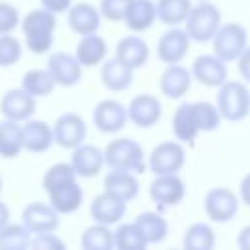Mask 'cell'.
<instances>
[{"mask_svg":"<svg viewBox=\"0 0 250 250\" xmlns=\"http://www.w3.org/2000/svg\"><path fill=\"white\" fill-rule=\"evenodd\" d=\"M23 31V43L25 49L33 55H43L49 53L53 43H55V31H57V14L49 12L47 8H35L29 10L21 23Z\"/></svg>","mask_w":250,"mask_h":250,"instance_id":"6da1fadb","label":"cell"},{"mask_svg":"<svg viewBox=\"0 0 250 250\" xmlns=\"http://www.w3.org/2000/svg\"><path fill=\"white\" fill-rule=\"evenodd\" d=\"M104 154H105V166H109V170H125L139 176L148 166L143 146L129 137H119L109 141L104 148Z\"/></svg>","mask_w":250,"mask_h":250,"instance_id":"7a4b0ae2","label":"cell"},{"mask_svg":"<svg viewBox=\"0 0 250 250\" xmlns=\"http://www.w3.org/2000/svg\"><path fill=\"white\" fill-rule=\"evenodd\" d=\"M184 23H186V31L191 37V41H195V43L213 41L215 33L223 25L221 10L211 0L195 2L191 6V12H189V16H188V20Z\"/></svg>","mask_w":250,"mask_h":250,"instance_id":"3957f363","label":"cell"},{"mask_svg":"<svg viewBox=\"0 0 250 250\" xmlns=\"http://www.w3.org/2000/svg\"><path fill=\"white\" fill-rule=\"evenodd\" d=\"M217 107L225 121L236 123L248 117L250 113V90L242 80H227L219 86Z\"/></svg>","mask_w":250,"mask_h":250,"instance_id":"277c9868","label":"cell"},{"mask_svg":"<svg viewBox=\"0 0 250 250\" xmlns=\"http://www.w3.org/2000/svg\"><path fill=\"white\" fill-rule=\"evenodd\" d=\"M248 47V33L242 23L229 21L219 27L213 37V53L225 62H234Z\"/></svg>","mask_w":250,"mask_h":250,"instance_id":"5b68a950","label":"cell"},{"mask_svg":"<svg viewBox=\"0 0 250 250\" xmlns=\"http://www.w3.org/2000/svg\"><path fill=\"white\" fill-rule=\"evenodd\" d=\"M184 166H186V148L178 139L158 143L148 154V170L154 176L180 174Z\"/></svg>","mask_w":250,"mask_h":250,"instance_id":"8992f818","label":"cell"},{"mask_svg":"<svg viewBox=\"0 0 250 250\" xmlns=\"http://www.w3.org/2000/svg\"><path fill=\"white\" fill-rule=\"evenodd\" d=\"M240 195L229 188H211L203 197V211L213 223H229L236 217Z\"/></svg>","mask_w":250,"mask_h":250,"instance_id":"52a82bcc","label":"cell"},{"mask_svg":"<svg viewBox=\"0 0 250 250\" xmlns=\"http://www.w3.org/2000/svg\"><path fill=\"white\" fill-rule=\"evenodd\" d=\"M53 133H55V145H59L61 148L72 150V148L80 146L82 143H86L88 127L80 113L66 111L55 119Z\"/></svg>","mask_w":250,"mask_h":250,"instance_id":"ba28073f","label":"cell"},{"mask_svg":"<svg viewBox=\"0 0 250 250\" xmlns=\"http://www.w3.org/2000/svg\"><path fill=\"white\" fill-rule=\"evenodd\" d=\"M189 45L191 37L188 35L186 27L182 29L180 25H172L158 37L156 55L164 64H178L189 53Z\"/></svg>","mask_w":250,"mask_h":250,"instance_id":"9c48e42d","label":"cell"},{"mask_svg":"<svg viewBox=\"0 0 250 250\" xmlns=\"http://www.w3.org/2000/svg\"><path fill=\"white\" fill-rule=\"evenodd\" d=\"M150 199L160 207H174L184 201L186 197V182L180 174H160L148 186Z\"/></svg>","mask_w":250,"mask_h":250,"instance_id":"30bf717a","label":"cell"},{"mask_svg":"<svg viewBox=\"0 0 250 250\" xmlns=\"http://www.w3.org/2000/svg\"><path fill=\"white\" fill-rule=\"evenodd\" d=\"M35 109H37V98H33L21 86L6 90L4 96L0 98V113L4 115V119L23 123L33 117Z\"/></svg>","mask_w":250,"mask_h":250,"instance_id":"8fae6325","label":"cell"},{"mask_svg":"<svg viewBox=\"0 0 250 250\" xmlns=\"http://www.w3.org/2000/svg\"><path fill=\"white\" fill-rule=\"evenodd\" d=\"M129 121L139 129H150L162 119V102L154 94H137L127 105Z\"/></svg>","mask_w":250,"mask_h":250,"instance_id":"7c38bea8","label":"cell"},{"mask_svg":"<svg viewBox=\"0 0 250 250\" xmlns=\"http://www.w3.org/2000/svg\"><path fill=\"white\" fill-rule=\"evenodd\" d=\"M92 121L100 133L113 135V133L121 131L125 127V123L129 121L127 105H123L121 102L111 100V98L102 100L96 104V107L92 111Z\"/></svg>","mask_w":250,"mask_h":250,"instance_id":"4fadbf2b","label":"cell"},{"mask_svg":"<svg viewBox=\"0 0 250 250\" xmlns=\"http://www.w3.org/2000/svg\"><path fill=\"white\" fill-rule=\"evenodd\" d=\"M90 217L94 223H102V225H117L123 221L125 213H127V201L121 199L119 195L104 189L102 193H98L92 201H90Z\"/></svg>","mask_w":250,"mask_h":250,"instance_id":"5bb4252c","label":"cell"},{"mask_svg":"<svg viewBox=\"0 0 250 250\" xmlns=\"http://www.w3.org/2000/svg\"><path fill=\"white\" fill-rule=\"evenodd\" d=\"M193 80L207 88H219L223 82L229 80V62L221 57L213 55H199L191 62Z\"/></svg>","mask_w":250,"mask_h":250,"instance_id":"9a60e30c","label":"cell"},{"mask_svg":"<svg viewBox=\"0 0 250 250\" xmlns=\"http://www.w3.org/2000/svg\"><path fill=\"white\" fill-rule=\"evenodd\" d=\"M82 64L76 59V55H70L66 51H55L47 61V70L55 78L57 86L72 88L82 80Z\"/></svg>","mask_w":250,"mask_h":250,"instance_id":"2e32d148","label":"cell"},{"mask_svg":"<svg viewBox=\"0 0 250 250\" xmlns=\"http://www.w3.org/2000/svg\"><path fill=\"white\" fill-rule=\"evenodd\" d=\"M61 213L51 203L31 201L21 209V223L31 230V234L57 230L61 225Z\"/></svg>","mask_w":250,"mask_h":250,"instance_id":"e0dca14e","label":"cell"},{"mask_svg":"<svg viewBox=\"0 0 250 250\" xmlns=\"http://www.w3.org/2000/svg\"><path fill=\"white\" fill-rule=\"evenodd\" d=\"M191 82H193L191 68H186L182 62L166 64V68L160 74L158 88H160V94H164V98L180 100V98H184L189 92Z\"/></svg>","mask_w":250,"mask_h":250,"instance_id":"ac0fdd59","label":"cell"},{"mask_svg":"<svg viewBox=\"0 0 250 250\" xmlns=\"http://www.w3.org/2000/svg\"><path fill=\"white\" fill-rule=\"evenodd\" d=\"M102 20L104 18H102L100 8L90 2H76L66 12V23H68L70 31H74L78 35L96 33L102 25Z\"/></svg>","mask_w":250,"mask_h":250,"instance_id":"d6986e66","label":"cell"},{"mask_svg":"<svg viewBox=\"0 0 250 250\" xmlns=\"http://www.w3.org/2000/svg\"><path fill=\"white\" fill-rule=\"evenodd\" d=\"M70 164L74 166L78 178H96L105 166V154L100 146L92 143H82L80 146L72 148Z\"/></svg>","mask_w":250,"mask_h":250,"instance_id":"ffe728a7","label":"cell"},{"mask_svg":"<svg viewBox=\"0 0 250 250\" xmlns=\"http://www.w3.org/2000/svg\"><path fill=\"white\" fill-rule=\"evenodd\" d=\"M23 127V150L27 152H47L55 145L53 125L45 119H27L21 123Z\"/></svg>","mask_w":250,"mask_h":250,"instance_id":"44dd1931","label":"cell"},{"mask_svg":"<svg viewBox=\"0 0 250 250\" xmlns=\"http://www.w3.org/2000/svg\"><path fill=\"white\" fill-rule=\"evenodd\" d=\"M115 57L121 62H125L127 66H131L133 70H137L148 62L150 49H148V43L139 33H131V35H125L119 39V43L115 47Z\"/></svg>","mask_w":250,"mask_h":250,"instance_id":"7402d4cb","label":"cell"},{"mask_svg":"<svg viewBox=\"0 0 250 250\" xmlns=\"http://www.w3.org/2000/svg\"><path fill=\"white\" fill-rule=\"evenodd\" d=\"M135 78V70L121 62L117 57L105 59L100 66V82L109 90V92H125L131 88Z\"/></svg>","mask_w":250,"mask_h":250,"instance_id":"603a6c76","label":"cell"},{"mask_svg":"<svg viewBox=\"0 0 250 250\" xmlns=\"http://www.w3.org/2000/svg\"><path fill=\"white\" fill-rule=\"evenodd\" d=\"M172 133L180 143L193 145L197 135L201 133V127L195 117L193 102H182L172 115Z\"/></svg>","mask_w":250,"mask_h":250,"instance_id":"cb8c5ba5","label":"cell"},{"mask_svg":"<svg viewBox=\"0 0 250 250\" xmlns=\"http://www.w3.org/2000/svg\"><path fill=\"white\" fill-rule=\"evenodd\" d=\"M156 20H158L156 2H152V0H131L129 8L125 12L123 23L127 25L129 31L143 33V31L150 29Z\"/></svg>","mask_w":250,"mask_h":250,"instance_id":"d4e9b609","label":"cell"},{"mask_svg":"<svg viewBox=\"0 0 250 250\" xmlns=\"http://www.w3.org/2000/svg\"><path fill=\"white\" fill-rule=\"evenodd\" d=\"M74 55L82 66H86V68L98 66L107 57V43L102 35H98V31L88 33V35H80V41L76 45Z\"/></svg>","mask_w":250,"mask_h":250,"instance_id":"484cf974","label":"cell"},{"mask_svg":"<svg viewBox=\"0 0 250 250\" xmlns=\"http://www.w3.org/2000/svg\"><path fill=\"white\" fill-rule=\"evenodd\" d=\"M49 195V203L61 213V215H70V213H76L82 203H84V189L80 188V184L74 180V182H68L57 189H53Z\"/></svg>","mask_w":250,"mask_h":250,"instance_id":"4316f807","label":"cell"},{"mask_svg":"<svg viewBox=\"0 0 250 250\" xmlns=\"http://www.w3.org/2000/svg\"><path fill=\"white\" fill-rule=\"evenodd\" d=\"M104 189L119 195L125 201H131L141 191V182L137 174L125 172V170H111L104 176Z\"/></svg>","mask_w":250,"mask_h":250,"instance_id":"83f0119b","label":"cell"},{"mask_svg":"<svg viewBox=\"0 0 250 250\" xmlns=\"http://www.w3.org/2000/svg\"><path fill=\"white\" fill-rule=\"evenodd\" d=\"M135 223L141 229V232L145 234L148 244H160L162 240H166V236L170 232L168 221L158 211H143L137 215Z\"/></svg>","mask_w":250,"mask_h":250,"instance_id":"f1b7e54d","label":"cell"},{"mask_svg":"<svg viewBox=\"0 0 250 250\" xmlns=\"http://www.w3.org/2000/svg\"><path fill=\"white\" fill-rule=\"evenodd\" d=\"M23 150V127L20 121H0V156L16 158Z\"/></svg>","mask_w":250,"mask_h":250,"instance_id":"f546056e","label":"cell"},{"mask_svg":"<svg viewBox=\"0 0 250 250\" xmlns=\"http://www.w3.org/2000/svg\"><path fill=\"white\" fill-rule=\"evenodd\" d=\"M191 6H193V0H156L158 21H162L168 27L180 25L188 20Z\"/></svg>","mask_w":250,"mask_h":250,"instance_id":"4dcf8cb0","label":"cell"},{"mask_svg":"<svg viewBox=\"0 0 250 250\" xmlns=\"http://www.w3.org/2000/svg\"><path fill=\"white\" fill-rule=\"evenodd\" d=\"M20 86L25 92H29L33 98H47L55 90L57 82L47 68H31L23 74Z\"/></svg>","mask_w":250,"mask_h":250,"instance_id":"1f68e13d","label":"cell"},{"mask_svg":"<svg viewBox=\"0 0 250 250\" xmlns=\"http://www.w3.org/2000/svg\"><path fill=\"white\" fill-rule=\"evenodd\" d=\"M182 246L186 250H211L215 246V230L209 223H191L186 232Z\"/></svg>","mask_w":250,"mask_h":250,"instance_id":"d6a6232c","label":"cell"},{"mask_svg":"<svg viewBox=\"0 0 250 250\" xmlns=\"http://www.w3.org/2000/svg\"><path fill=\"white\" fill-rule=\"evenodd\" d=\"M113 246L117 250H143L148 246L145 234L137 227V223H117L113 230Z\"/></svg>","mask_w":250,"mask_h":250,"instance_id":"836d02e7","label":"cell"},{"mask_svg":"<svg viewBox=\"0 0 250 250\" xmlns=\"http://www.w3.org/2000/svg\"><path fill=\"white\" fill-rule=\"evenodd\" d=\"M80 246L84 250H111L113 246V230L107 225L94 223L92 227L82 230Z\"/></svg>","mask_w":250,"mask_h":250,"instance_id":"e575fe53","label":"cell"},{"mask_svg":"<svg viewBox=\"0 0 250 250\" xmlns=\"http://www.w3.org/2000/svg\"><path fill=\"white\" fill-rule=\"evenodd\" d=\"M31 230L23 223H8L0 229V250H25L31 242Z\"/></svg>","mask_w":250,"mask_h":250,"instance_id":"d590c367","label":"cell"},{"mask_svg":"<svg viewBox=\"0 0 250 250\" xmlns=\"http://www.w3.org/2000/svg\"><path fill=\"white\" fill-rule=\"evenodd\" d=\"M76 178H78V174H76V170L70 162H57V164H53L45 170L41 184H43V189L47 193H51L53 189H57V188H61L68 182H74Z\"/></svg>","mask_w":250,"mask_h":250,"instance_id":"8d00e7d4","label":"cell"},{"mask_svg":"<svg viewBox=\"0 0 250 250\" xmlns=\"http://www.w3.org/2000/svg\"><path fill=\"white\" fill-rule=\"evenodd\" d=\"M193 109H195V117L201 127V133H211L219 129L223 117H221L217 104L213 105L209 102H193Z\"/></svg>","mask_w":250,"mask_h":250,"instance_id":"74e56055","label":"cell"},{"mask_svg":"<svg viewBox=\"0 0 250 250\" xmlns=\"http://www.w3.org/2000/svg\"><path fill=\"white\" fill-rule=\"evenodd\" d=\"M21 51L23 47L18 37H14L12 33H2L0 35V68H8L20 62Z\"/></svg>","mask_w":250,"mask_h":250,"instance_id":"f35d334b","label":"cell"},{"mask_svg":"<svg viewBox=\"0 0 250 250\" xmlns=\"http://www.w3.org/2000/svg\"><path fill=\"white\" fill-rule=\"evenodd\" d=\"M20 23H21L20 10L14 4H10L6 0H0V35L16 31V27Z\"/></svg>","mask_w":250,"mask_h":250,"instance_id":"ab89813d","label":"cell"},{"mask_svg":"<svg viewBox=\"0 0 250 250\" xmlns=\"http://www.w3.org/2000/svg\"><path fill=\"white\" fill-rule=\"evenodd\" d=\"M131 0H100L98 8L102 12V18L107 21H123L125 12L129 8Z\"/></svg>","mask_w":250,"mask_h":250,"instance_id":"60d3db41","label":"cell"},{"mask_svg":"<svg viewBox=\"0 0 250 250\" xmlns=\"http://www.w3.org/2000/svg\"><path fill=\"white\" fill-rule=\"evenodd\" d=\"M29 248H33V250H62L64 242L55 234V230H51V232L33 234L31 242H29Z\"/></svg>","mask_w":250,"mask_h":250,"instance_id":"b9f144b4","label":"cell"},{"mask_svg":"<svg viewBox=\"0 0 250 250\" xmlns=\"http://www.w3.org/2000/svg\"><path fill=\"white\" fill-rule=\"evenodd\" d=\"M236 66H238V74L242 76V80L250 84V45H248V47L244 49V53L238 57Z\"/></svg>","mask_w":250,"mask_h":250,"instance_id":"7bdbcfd3","label":"cell"},{"mask_svg":"<svg viewBox=\"0 0 250 250\" xmlns=\"http://www.w3.org/2000/svg\"><path fill=\"white\" fill-rule=\"evenodd\" d=\"M41 6L53 14H66L72 6V0H41Z\"/></svg>","mask_w":250,"mask_h":250,"instance_id":"ee69618b","label":"cell"},{"mask_svg":"<svg viewBox=\"0 0 250 250\" xmlns=\"http://www.w3.org/2000/svg\"><path fill=\"white\" fill-rule=\"evenodd\" d=\"M238 195H240V201H242L246 207H250V174H246V176L240 180Z\"/></svg>","mask_w":250,"mask_h":250,"instance_id":"f6af8a7d","label":"cell"},{"mask_svg":"<svg viewBox=\"0 0 250 250\" xmlns=\"http://www.w3.org/2000/svg\"><path fill=\"white\" fill-rule=\"evenodd\" d=\"M236 244H238L242 250H250V225H246V227H242V229L238 230Z\"/></svg>","mask_w":250,"mask_h":250,"instance_id":"bcb514c9","label":"cell"},{"mask_svg":"<svg viewBox=\"0 0 250 250\" xmlns=\"http://www.w3.org/2000/svg\"><path fill=\"white\" fill-rule=\"evenodd\" d=\"M10 207H8V203H4V201H0V229H4L8 223H10Z\"/></svg>","mask_w":250,"mask_h":250,"instance_id":"7dc6e473","label":"cell"},{"mask_svg":"<svg viewBox=\"0 0 250 250\" xmlns=\"http://www.w3.org/2000/svg\"><path fill=\"white\" fill-rule=\"evenodd\" d=\"M2 188H4V182H2V176H0V193H2Z\"/></svg>","mask_w":250,"mask_h":250,"instance_id":"c3c4849f","label":"cell"},{"mask_svg":"<svg viewBox=\"0 0 250 250\" xmlns=\"http://www.w3.org/2000/svg\"><path fill=\"white\" fill-rule=\"evenodd\" d=\"M197 2H201V0H197Z\"/></svg>","mask_w":250,"mask_h":250,"instance_id":"681fc988","label":"cell"}]
</instances>
